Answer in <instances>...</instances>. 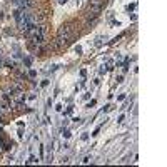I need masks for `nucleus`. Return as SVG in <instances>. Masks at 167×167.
I'll return each mask as SVG.
<instances>
[{
  "mask_svg": "<svg viewBox=\"0 0 167 167\" xmlns=\"http://www.w3.org/2000/svg\"><path fill=\"white\" fill-rule=\"evenodd\" d=\"M90 161H92V157H89V156H87V157H84V161H80V162H82V164H89Z\"/></svg>",
  "mask_w": 167,
  "mask_h": 167,
  "instance_id": "nucleus-3",
  "label": "nucleus"
},
{
  "mask_svg": "<svg viewBox=\"0 0 167 167\" xmlns=\"http://www.w3.org/2000/svg\"><path fill=\"white\" fill-rule=\"evenodd\" d=\"M35 162H37V159H35L34 156H32L30 159H28V161H27V164H35Z\"/></svg>",
  "mask_w": 167,
  "mask_h": 167,
  "instance_id": "nucleus-4",
  "label": "nucleus"
},
{
  "mask_svg": "<svg viewBox=\"0 0 167 167\" xmlns=\"http://www.w3.org/2000/svg\"><path fill=\"white\" fill-rule=\"evenodd\" d=\"M65 2H67V0H60V3H65Z\"/></svg>",
  "mask_w": 167,
  "mask_h": 167,
  "instance_id": "nucleus-8",
  "label": "nucleus"
},
{
  "mask_svg": "<svg viewBox=\"0 0 167 167\" xmlns=\"http://www.w3.org/2000/svg\"><path fill=\"white\" fill-rule=\"evenodd\" d=\"M115 80H117V84H120L122 80H124V77H122V75H119V77H117V79H115Z\"/></svg>",
  "mask_w": 167,
  "mask_h": 167,
  "instance_id": "nucleus-7",
  "label": "nucleus"
},
{
  "mask_svg": "<svg viewBox=\"0 0 167 167\" xmlns=\"http://www.w3.org/2000/svg\"><path fill=\"white\" fill-rule=\"evenodd\" d=\"M59 35H65V37H70L72 35V27L69 25V23H65L59 28Z\"/></svg>",
  "mask_w": 167,
  "mask_h": 167,
  "instance_id": "nucleus-2",
  "label": "nucleus"
},
{
  "mask_svg": "<svg viewBox=\"0 0 167 167\" xmlns=\"http://www.w3.org/2000/svg\"><path fill=\"white\" fill-rule=\"evenodd\" d=\"M64 137H65V139H69V137H70V130H64Z\"/></svg>",
  "mask_w": 167,
  "mask_h": 167,
  "instance_id": "nucleus-5",
  "label": "nucleus"
},
{
  "mask_svg": "<svg viewBox=\"0 0 167 167\" xmlns=\"http://www.w3.org/2000/svg\"><path fill=\"white\" fill-rule=\"evenodd\" d=\"M75 52H77V54H82V47L77 45V47H75Z\"/></svg>",
  "mask_w": 167,
  "mask_h": 167,
  "instance_id": "nucleus-6",
  "label": "nucleus"
},
{
  "mask_svg": "<svg viewBox=\"0 0 167 167\" xmlns=\"http://www.w3.org/2000/svg\"><path fill=\"white\" fill-rule=\"evenodd\" d=\"M12 2H14L20 10H28L34 7V2H30V0H12Z\"/></svg>",
  "mask_w": 167,
  "mask_h": 167,
  "instance_id": "nucleus-1",
  "label": "nucleus"
}]
</instances>
